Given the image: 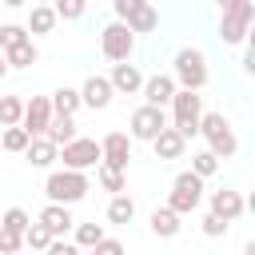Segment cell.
<instances>
[{"instance_id":"1","label":"cell","mask_w":255,"mask_h":255,"mask_svg":"<svg viewBox=\"0 0 255 255\" xmlns=\"http://www.w3.org/2000/svg\"><path fill=\"white\" fill-rule=\"evenodd\" d=\"M171 80L179 92H203L207 88V56L199 48H179L175 60H171Z\"/></svg>"},{"instance_id":"2","label":"cell","mask_w":255,"mask_h":255,"mask_svg":"<svg viewBox=\"0 0 255 255\" xmlns=\"http://www.w3.org/2000/svg\"><path fill=\"white\" fill-rule=\"evenodd\" d=\"M199 135L207 139V151L215 159H231L239 151V135L231 131V124H227L223 112H203L199 116Z\"/></svg>"},{"instance_id":"3","label":"cell","mask_w":255,"mask_h":255,"mask_svg":"<svg viewBox=\"0 0 255 255\" xmlns=\"http://www.w3.org/2000/svg\"><path fill=\"white\" fill-rule=\"evenodd\" d=\"M88 191H92V179H88L84 171H52V175L44 179V195H48V203H60V207L80 203Z\"/></svg>"},{"instance_id":"4","label":"cell","mask_w":255,"mask_h":255,"mask_svg":"<svg viewBox=\"0 0 255 255\" xmlns=\"http://www.w3.org/2000/svg\"><path fill=\"white\" fill-rule=\"evenodd\" d=\"M255 20V4L251 0H227L219 12V40L223 44H243Z\"/></svg>"},{"instance_id":"5","label":"cell","mask_w":255,"mask_h":255,"mask_svg":"<svg viewBox=\"0 0 255 255\" xmlns=\"http://www.w3.org/2000/svg\"><path fill=\"white\" fill-rule=\"evenodd\" d=\"M171 124L167 128H175L179 135H183V143L191 139V135H199V116H203V96H195V92H179L175 88V96H171Z\"/></svg>"},{"instance_id":"6","label":"cell","mask_w":255,"mask_h":255,"mask_svg":"<svg viewBox=\"0 0 255 255\" xmlns=\"http://www.w3.org/2000/svg\"><path fill=\"white\" fill-rule=\"evenodd\" d=\"M199 199H203V179L199 175H191V171H179L175 179H171V195H167V211H175L179 219L183 215H191L195 207H199Z\"/></svg>"},{"instance_id":"7","label":"cell","mask_w":255,"mask_h":255,"mask_svg":"<svg viewBox=\"0 0 255 255\" xmlns=\"http://www.w3.org/2000/svg\"><path fill=\"white\" fill-rule=\"evenodd\" d=\"M131 48H135V36L128 32V24H120V20L104 24V32H100V52H104V60H112V64H128Z\"/></svg>"},{"instance_id":"8","label":"cell","mask_w":255,"mask_h":255,"mask_svg":"<svg viewBox=\"0 0 255 255\" xmlns=\"http://www.w3.org/2000/svg\"><path fill=\"white\" fill-rule=\"evenodd\" d=\"M56 159H64V171H84L88 175V167H100V139L76 135L68 147H60Z\"/></svg>"},{"instance_id":"9","label":"cell","mask_w":255,"mask_h":255,"mask_svg":"<svg viewBox=\"0 0 255 255\" xmlns=\"http://www.w3.org/2000/svg\"><path fill=\"white\" fill-rule=\"evenodd\" d=\"M163 128H167V112H163V108H147V104H143V108H135V112H131V120H128V139H147V143H151Z\"/></svg>"},{"instance_id":"10","label":"cell","mask_w":255,"mask_h":255,"mask_svg":"<svg viewBox=\"0 0 255 255\" xmlns=\"http://www.w3.org/2000/svg\"><path fill=\"white\" fill-rule=\"evenodd\" d=\"M128 159H131V139L128 131H108L100 139V163L112 167V171H128Z\"/></svg>"},{"instance_id":"11","label":"cell","mask_w":255,"mask_h":255,"mask_svg":"<svg viewBox=\"0 0 255 255\" xmlns=\"http://www.w3.org/2000/svg\"><path fill=\"white\" fill-rule=\"evenodd\" d=\"M48 124H52V104H48V96H32V100H24L20 128L36 139V135H44V131H48Z\"/></svg>"},{"instance_id":"12","label":"cell","mask_w":255,"mask_h":255,"mask_svg":"<svg viewBox=\"0 0 255 255\" xmlns=\"http://www.w3.org/2000/svg\"><path fill=\"white\" fill-rule=\"evenodd\" d=\"M207 203H211L207 215H215V219H223V223H235V219L247 211V203H243V195H239L235 187H219V191H211Z\"/></svg>"},{"instance_id":"13","label":"cell","mask_w":255,"mask_h":255,"mask_svg":"<svg viewBox=\"0 0 255 255\" xmlns=\"http://www.w3.org/2000/svg\"><path fill=\"white\" fill-rule=\"evenodd\" d=\"M143 104L147 108H167L171 104V96H175V80L167 76V72H155V76H143Z\"/></svg>"},{"instance_id":"14","label":"cell","mask_w":255,"mask_h":255,"mask_svg":"<svg viewBox=\"0 0 255 255\" xmlns=\"http://www.w3.org/2000/svg\"><path fill=\"white\" fill-rule=\"evenodd\" d=\"M108 84H112V92H120V96H135V92L143 88V72H139L135 64H112Z\"/></svg>"},{"instance_id":"15","label":"cell","mask_w":255,"mask_h":255,"mask_svg":"<svg viewBox=\"0 0 255 255\" xmlns=\"http://www.w3.org/2000/svg\"><path fill=\"white\" fill-rule=\"evenodd\" d=\"M112 84H108V76H88L84 80V88H80V104L84 108H92V112H100V108H108L112 104Z\"/></svg>"},{"instance_id":"16","label":"cell","mask_w":255,"mask_h":255,"mask_svg":"<svg viewBox=\"0 0 255 255\" xmlns=\"http://www.w3.org/2000/svg\"><path fill=\"white\" fill-rule=\"evenodd\" d=\"M36 223H40V227H44V231H48L52 239H64V235H68V231L76 227L72 211H68V207H60V203H48V207L40 211V219H36Z\"/></svg>"},{"instance_id":"17","label":"cell","mask_w":255,"mask_h":255,"mask_svg":"<svg viewBox=\"0 0 255 255\" xmlns=\"http://www.w3.org/2000/svg\"><path fill=\"white\" fill-rule=\"evenodd\" d=\"M124 24H128V32H131V36H135V32H155V28H159V12H155L147 0H135Z\"/></svg>"},{"instance_id":"18","label":"cell","mask_w":255,"mask_h":255,"mask_svg":"<svg viewBox=\"0 0 255 255\" xmlns=\"http://www.w3.org/2000/svg\"><path fill=\"white\" fill-rule=\"evenodd\" d=\"M48 104H52V116H72V120H76V112L84 108V104H80V88H68V84L56 88V92L48 96Z\"/></svg>"},{"instance_id":"19","label":"cell","mask_w":255,"mask_h":255,"mask_svg":"<svg viewBox=\"0 0 255 255\" xmlns=\"http://www.w3.org/2000/svg\"><path fill=\"white\" fill-rule=\"evenodd\" d=\"M44 139L60 151V147H68L72 139H76V120L72 116H52V124H48V131H44Z\"/></svg>"},{"instance_id":"20","label":"cell","mask_w":255,"mask_h":255,"mask_svg":"<svg viewBox=\"0 0 255 255\" xmlns=\"http://www.w3.org/2000/svg\"><path fill=\"white\" fill-rule=\"evenodd\" d=\"M151 147H155V159H179L187 143H183V135H179L175 128H163V131L151 139Z\"/></svg>"},{"instance_id":"21","label":"cell","mask_w":255,"mask_h":255,"mask_svg":"<svg viewBox=\"0 0 255 255\" xmlns=\"http://www.w3.org/2000/svg\"><path fill=\"white\" fill-rule=\"evenodd\" d=\"M52 28H56V12H52V4H32L24 32H28V36H48Z\"/></svg>"},{"instance_id":"22","label":"cell","mask_w":255,"mask_h":255,"mask_svg":"<svg viewBox=\"0 0 255 255\" xmlns=\"http://www.w3.org/2000/svg\"><path fill=\"white\" fill-rule=\"evenodd\" d=\"M179 215L175 211H167V207H155L151 211V235H159V239H175L179 235Z\"/></svg>"},{"instance_id":"23","label":"cell","mask_w":255,"mask_h":255,"mask_svg":"<svg viewBox=\"0 0 255 255\" xmlns=\"http://www.w3.org/2000/svg\"><path fill=\"white\" fill-rule=\"evenodd\" d=\"M56 155H60V151H56L44 135H36V139L28 143V151H24V159H28L32 167H52V163H56Z\"/></svg>"},{"instance_id":"24","label":"cell","mask_w":255,"mask_h":255,"mask_svg":"<svg viewBox=\"0 0 255 255\" xmlns=\"http://www.w3.org/2000/svg\"><path fill=\"white\" fill-rule=\"evenodd\" d=\"M135 219V199L124 191V195H112V203H108V223H116V227H124V223H131Z\"/></svg>"},{"instance_id":"25","label":"cell","mask_w":255,"mask_h":255,"mask_svg":"<svg viewBox=\"0 0 255 255\" xmlns=\"http://www.w3.org/2000/svg\"><path fill=\"white\" fill-rule=\"evenodd\" d=\"M0 56H4V64H8V68H32V64L40 60V52H36V44H32V40H24V44H16V48L0 52Z\"/></svg>"},{"instance_id":"26","label":"cell","mask_w":255,"mask_h":255,"mask_svg":"<svg viewBox=\"0 0 255 255\" xmlns=\"http://www.w3.org/2000/svg\"><path fill=\"white\" fill-rule=\"evenodd\" d=\"M20 116H24V100L20 96H0V131L20 128Z\"/></svg>"},{"instance_id":"27","label":"cell","mask_w":255,"mask_h":255,"mask_svg":"<svg viewBox=\"0 0 255 255\" xmlns=\"http://www.w3.org/2000/svg\"><path fill=\"white\" fill-rule=\"evenodd\" d=\"M28 143H32V135H28L24 128H4V131H0V147H4V151L24 155V151H28Z\"/></svg>"},{"instance_id":"28","label":"cell","mask_w":255,"mask_h":255,"mask_svg":"<svg viewBox=\"0 0 255 255\" xmlns=\"http://www.w3.org/2000/svg\"><path fill=\"white\" fill-rule=\"evenodd\" d=\"M72 231H76V239H72V243H76L80 251H92V247L104 239V227H100V223H76Z\"/></svg>"},{"instance_id":"29","label":"cell","mask_w":255,"mask_h":255,"mask_svg":"<svg viewBox=\"0 0 255 255\" xmlns=\"http://www.w3.org/2000/svg\"><path fill=\"white\" fill-rule=\"evenodd\" d=\"M215 171H219V159H215V155H211L207 147L191 155V175H199V179H211Z\"/></svg>"},{"instance_id":"30","label":"cell","mask_w":255,"mask_h":255,"mask_svg":"<svg viewBox=\"0 0 255 255\" xmlns=\"http://www.w3.org/2000/svg\"><path fill=\"white\" fill-rule=\"evenodd\" d=\"M96 179H100V187L104 191H112V195H124V187H128V179H124V171H112V167H96Z\"/></svg>"},{"instance_id":"31","label":"cell","mask_w":255,"mask_h":255,"mask_svg":"<svg viewBox=\"0 0 255 255\" xmlns=\"http://www.w3.org/2000/svg\"><path fill=\"white\" fill-rule=\"evenodd\" d=\"M28 223H32V219H28V211H24V207H8V211H4V219H0V227H4V231H16L20 239H24Z\"/></svg>"},{"instance_id":"32","label":"cell","mask_w":255,"mask_h":255,"mask_svg":"<svg viewBox=\"0 0 255 255\" xmlns=\"http://www.w3.org/2000/svg\"><path fill=\"white\" fill-rule=\"evenodd\" d=\"M24 40H32V36L24 32V24H0V52L16 48V44H24Z\"/></svg>"},{"instance_id":"33","label":"cell","mask_w":255,"mask_h":255,"mask_svg":"<svg viewBox=\"0 0 255 255\" xmlns=\"http://www.w3.org/2000/svg\"><path fill=\"white\" fill-rule=\"evenodd\" d=\"M52 12H56V20H80V16L88 12V4H84V0H56Z\"/></svg>"},{"instance_id":"34","label":"cell","mask_w":255,"mask_h":255,"mask_svg":"<svg viewBox=\"0 0 255 255\" xmlns=\"http://www.w3.org/2000/svg\"><path fill=\"white\" fill-rule=\"evenodd\" d=\"M48 243H52V235H48L40 223H28V231H24V247H28V251H48Z\"/></svg>"},{"instance_id":"35","label":"cell","mask_w":255,"mask_h":255,"mask_svg":"<svg viewBox=\"0 0 255 255\" xmlns=\"http://www.w3.org/2000/svg\"><path fill=\"white\" fill-rule=\"evenodd\" d=\"M20 251H24V239L16 231H4L0 227V255H20Z\"/></svg>"},{"instance_id":"36","label":"cell","mask_w":255,"mask_h":255,"mask_svg":"<svg viewBox=\"0 0 255 255\" xmlns=\"http://www.w3.org/2000/svg\"><path fill=\"white\" fill-rule=\"evenodd\" d=\"M92 255H128V251H124V243H120V239H108V235H104V239L92 247Z\"/></svg>"},{"instance_id":"37","label":"cell","mask_w":255,"mask_h":255,"mask_svg":"<svg viewBox=\"0 0 255 255\" xmlns=\"http://www.w3.org/2000/svg\"><path fill=\"white\" fill-rule=\"evenodd\" d=\"M203 235L207 239H219V235H227V223L215 219V215H203Z\"/></svg>"},{"instance_id":"38","label":"cell","mask_w":255,"mask_h":255,"mask_svg":"<svg viewBox=\"0 0 255 255\" xmlns=\"http://www.w3.org/2000/svg\"><path fill=\"white\" fill-rule=\"evenodd\" d=\"M44 255H84V251H80V247H76V243H68V239H52V243H48V251H44Z\"/></svg>"},{"instance_id":"39","label":"cell","mask_w":255,"mask_h":255,"mask_svg":"<svg viewBox=\"0 0 255 255\" xmlns=\"http://www.w3.org/2000/svg\"><path fill=\"white\" fill-rule=\"evenodd\" d=\"M243 68H247V72H255V48H247V52H243Z\"/></svg>"},{"instance_id":"40","label":"cell","mask_w":255,"mask_h":255,"mask_svg":"<svg viewBox=\"0 0 255 255\" xmlns=\"http://www.w3.org/2000/svg\"><path fill=\"white\" fill-rule=\"evenodd\" d=\"M243 255H255V239H247V243H243Z\"/></svg>"},{"instance_id":"41","label":"cell","mask_w":255,"mask_h":255,"mask_svg":"<svg viewBox=\"0 0 255 255\" xmlns=\"http://www.w3.org/2000/svg\"><path fill=\"white\" fill-rule=\"evenodd\" d=\"M4 76H8V64H4V56H0V80H4Z\"/></svg>"},{"instance_id":"42","label":"cell","mask_w":255,"mask_h":255,"mask_svg":"<svg viewBox=\"0 0 255 255\" xmlns=\"http://www.w3.org/2000/svg\"><path fill=\"white\" fill-rule=\"evenodd\" d=\"M84 255H92V251H84Z\"/></svg>"},{"instance_id":"43","label":"cell","mask_w":255,"mask_h":255,"mask_svg":"<svg viewBox=\"0 0 255 255\" xmlns=\"http://www.w3.org/2000/svg\"><path fill=\"white\" fill-rule=\"evenodd\" d=\"M20 255H28V251H20Z\"/></svg>"}]
</instances>
